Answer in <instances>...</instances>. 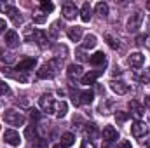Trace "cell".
Here are the masks:
<instances>
[{"label":"cell","instance_id":"obj_1","mask_svg":"<svg viewBox=\"0 0 150 148\" xmlns=\"http://www.w3.org/2000/svg\"><path fill=\"white\" fill-rule=\"evenodd\" d=\"M59 68H61V59L56 58V59H51L49 63H45L37 72V75H38V78H52V77H56Z\"/></svg>","mask_w":150,"mask_h":148},{"label":"cell","instance_id":"obj_2","mask_svg":"<svg viewBox=\"0 0 150 148\" xmlns=\"http://www.w3.org/2000/svg\"><path fill=\"white\" fill-rule=\"evenodd\" d=\"M4 120H5V124L18 127V125H23V124H25V115L18 110H5Z\"/></svg>","mask_w":150,"mask_h":148},{"label":"cell","instance_id":"obj_3","mask_svg":"<svg viewBox=\"0 0 150 148\" xmlns=\"http://www.w3.org/2000/svg\"><path fill=\"white\" fill-rule=\"evenodd\" d=\"M142 23H143V14L142 12H134L127 18V23H126V30L129 33H136L140 28H142Z\"/></svg>","mask_w":150,"mask_h":148},{"label":"cell","instance_id":"obj_4","mask_svg":"<svg viewBox=\"0 0 150 148\" xmlns=\"http://www.w3.org/2000/svg\"><path fill=\"white\" fill-rule=\"evenodd\" d=\"M4 141H5L7 145H11V147H19V143H21V136H19L18 131H14V129H7V131L4 132Z\"/></svg>","mask_w":150,"mask_h":148},{"label":"cell","instance_id":"obj_5","mask_svg":"<svg viewBox=\"0 0 150 148\" xmlns=\"http://www.w3.org/2000/svg\"><path fill=\"white\" fill-rule=\"evenodd\" d=\"M37 66V61L33 59V58H25L23 61H19L18 63V72H21V73H26V72H30V70H33Z\"/></svg>","mask_w":150,"mask_h":148},{"label":"cell","instance_id":"obj_6","mask_svg":"<svg viewBox=\"0 0 150 148\" xmlns=\"http://www.w3.org/2000/svg\"><path fill=\"white\" fill-rule=\"evenodd\" d=\"M0 11L5 12V14H9V18L14 19V23H19V21H21L19 11H18L16 7H12V5H9V4H0Z\"/></svg>","mask_w":150,"mask_h":148},{"label":"cell","instance_id":"obj_7","mask_svg":"<svg viewBox=\"0 0 150 148\" xmlns=\"http://www.w3.org/2000/svg\"><path fill=\"white\" fill-rule=\"evenodd\" d=\"M145 63V56L142 52H133L129 58H127V65L131 68H142V65Z\"/></svg>","mask_w":150,"mask_h":148},{"label":"cell","instance_id":"obj_8","mask_svg":"<svg viewBox=\"0 0 150 148\" xmlns=\"http://www.w3.org/2000/svg\"><path fill=\"white\" fill-rule=\"evenodd\" d=\"M145 132H147V125H145V122L136 120V122L131 125V134H133L134 138H142V136H145Z\"/></svg>","mask_w":150,"mask_h":148},{"label":"cell","instance_id":"obj_9","mask_svg":"<svg viewBox=\"0 0 150 148\" xmlns=\"http://www.w3.org/2000/svg\"><path fill=\"white\" fill-rule=\"evenodd\" d=\"M38 103H40V108H42L44 111H52L54 99H52V96H51V94H42V96H40V99H38Z\"/></svg>","mask_w":150,"mask_h":148},{"label":"cell","instance_id":"obj_10","mask_svg":"<svg viewBox=\"0 0 150 148\" xmlns=\"http://www.w3.org/2000/svg\"><path fill=\"white\" fill-rule=\"evenodd\" d=\"M5 45L11 47V49H14V47L19 45V35H18L14 30H11V32L5 33Z\"/></svg>","mask_w":150,"mask_h":148},{"label":"cell","instance_id":"obj_11","mask_svg":"<svg viewBox=\"0 0 150 148\" xmlns=\"http://www.w3.org/2000/svg\"><path fill=\"white\" fill-rule=\"evenodd\" d=\"M110 89H112L115 94H120V96L129 91L127 84H124V82H120V80H112V82H110Z\"/></svg>","mask_w":150,"mask_h":148},{"label":"cell","instance_id":"obj_12","mask_svg":"<svg viewBox=\"0 0 150 148\" xmlns=\"http://www.w3.org/2000/svg\"><path fill=\"white\" fill-rule=\"evenodd\" d=\"M77 14H79V11H77V7H75L74 4L68 2V4L63 5V18H65V19H68V21H70V19H75Z\"/></svg>","mask_w":150,"mask_h":148},{"label":"cell","instance_id":"obj_13","mask_svg":"<svg viewBox=\"0 0 150 148\" xmlns=\"http://www.w3.org/2000/svg\"><path fill=\"white\" fill-rule=\"evenodd\" d=\"M52 111H54V115H56L58 118H61V117L67 115V111H68V105H67L65 101H54Z\"/></svg>","mask_w":150,"mask_h":148},{"label":"cell","instance_id":"obj_14","mask_svg":"<svg viewBox=\"0 0 150 148\" xmlns=\"http://www.w3.org/2000/svg\"><path fill=\"white\" fill-rule=\"evenodd\" d=\"M103 140H107L108 143H110V141H115V140H119L117 129H115V127H112V125L103 127Z\"/></svg>","mask_w":150,"mask_h":148},{"label":"cell","instance_id":"obj_15","mask_svg":"<svg viewBox=\"0 0 150 148\" xmlns=\"http://www.w3.org/2000/svg\"><path fill=\"white\" fill-rule=\"evenodd\" d=\"M89 63H91V65H94V66L105 65V63H107V56H105V52H101V51L94 52V54L89 58Z\"/></svg>","mask_w":150,"mask_h":148},{"label":"cell","instance_id":"obj_16","mask_svg":"<svg viewBox=\"0 0 150 148\" xmlns=\"http://www.w3.org/2000/svg\"><path fill=\"white\" fill-rule=\"evenodd\" d=\"M129 108H131V115L136 118V120H140L142 117H143V108H142V105L138 103V101H129Z\"/></svg>","mask_w":150,"mask_h":148},{"label":"cell","instance_id":"obj_17","mask_svg":"<svg viewBox=\"0 0 150 148\" xmlns=\"http://www.w3.org/2000/svg\"><path fill=\"white\" fill-rule=\"evenodd\" d=\"M67 73H68L70 80H77L79 77H82V66L80 65H70L68 70H67Z\"/></svg>","mask_w":150,"mask_h":148},{"label":"cell","instance_id":"obj_18","mask_svg":"<svg viewBox=\"0 0 150 148\" xmlns=\"http://www.w3.org/2000/svg\"><path fill=\"white\" fill-rule=\"evenodd\" d=\"M93 98H94V92L89 89V91H82L80 94H79V105H89L91 101H93Z\"/></svg>","mask_w":150,"mask_h":148},{"label":"cell","instance_id":"obj_19","mask_svg":"<svg viewBox=\"0 0 150 148\" xmlns=\"http://www.w3.org/2000/svg\"><path fill=\"white\" fill-rule=\"evenodd\" d=\"M96 44H98V38H96V35L89 33V35H86V37H84L82 47H84V49H94V47H96Z\"/></svg>","mask_w":150,"mask_h":148},{"label":"cell","instance_id":"obj_20","mask_svg":"<svg viewBox=\"0 0 150 148\" xmlns=\"http://www.w3.org/2000/svg\"><path fill=\"white\" fill-rule=\"evenodd\" d=\"M68 38H70L72 42H79V40L82 38V28H80V26H72V28H68Z\"/></svg>","mask_w":150,"mask_h":148},{"label":"cell","instance_id":"obj_21","mask_svg":"<svg viewBox=\"0 0 150 148\" xmlns=\"http://www.w3.org/2000/svg\"><path fill=\"white\" fill-rule=\"evenodd\" d=\"M101 75V72H89V73L82 75V84H86V85H91V84H94L96 82V78Z\"/></svg>","mask_w":150,"mask_h":148},{"label":"cell","instance_id":"obj_22","mask_svg":"<svg viewBox=\"0 0 150 148\" xmlns=\"http://www.w3.org/2000/svg\"><path fill=\"white\" fill-rule=\"evenodd\" d=\"M74 141H75V136L72 134V132H65V134H61V145H63L65 148L72 147Z\"/></svg>","mask_w":150,"mask_h":148},{"label":"cell","instance_id":"obj_23","mask_svg":"<svg viewBox=\"0 0 150 148\" xmlns=\"http://www.w3.org/2000/svg\"><path fill=\"white\" fill-rule=\"evenodd\" d=\"M30 38H33V42H37L40 47H45V42H47V40H45V35H44L40 30H35V32H33V37H30Z\"/></svg>","mask_w":150,"mask_h":148},{"label":"cell","instance_id":"obj_24","mask_svg":"<svg viewBox=\"0 0 150 148\" xmlns=\"http://www.w3.org/2000/svg\"><path fill=\"white\" fill-rule=\"evenodd\" d=\"M96 14H98L100 18H107V16H108V5H107L105 2L96 4Z\"/></svg>","mask_w":150,"mask_h":148},{"label":"cell","instance_id":"obj_25","mask_svg":"<svg viewBox=\"0 0 150 148\" xmlns=\"http://www.w3.org/2000/svg\"><path fill=\"white\" fill-rule=\"evenodd\" d=\"M80 19L84 23H87L91 19V7H89V4H84L82 5V9H80Z\"/></svg>","mask_w":150,"mask_h":148},{"label":"cell","instance_id":"obj_26","mask_svg":"<svg viewBox=\"0 0 150 148\" xmlns=\"http://www.w3.org/2000/svg\"><path fill=\"white\" fill-rule=\"evenodd\" d=\"M86 136H89V138H96L98 136V129H96V125L93 122L86 124Z\"/></svg>","mask_w":150,"mask_h":148},{"label":"cell","instance_id":"obj_27","mask_svg":"<svg viewBox=\"0 0 150 148\" xmlns=\"http://www.w3.org/2000/svg\"><path fill=\"white\" fill-rule=\"evenodd\" d=\"M136 78H138L140 82H143V84H147V82H150V68H145L143 72L136 73Z\"/></svg>","mask_w":150,"mask_h":148},{"label":"cell","instance_id":"obj_28","mask_svg":"<svg viewBox=\"0 0 150 148\" xmlns=\"http://www.w3.org/2000/svg\"><path fill=\"white\" fill-rule=\"evenodd\" d=\"M105 40L108 42V45H110L112 49H120V44H119V38L112 37L110 33H108V35H105Z\"/></svg>","mask_w":150,"mask_h":148},{"label":"cell","instance_id":"obj_29","mask_svg":"<svg viewBox=\"0 0 150 148\" xmlns=\"http://www.w3.org/2000/svg\"><path fill=\"white\" fill-rule=\"evenodd\" d=\"M127 118H129V113H126V111H115L117 124H124V122H127Z\"/></svg>","mask_w":150,"mask_h":148},{"label":"cell","instance_id":"obj_30","mask_svg":"<svg viewBox=\"0 0 150 148\" xmlns=\"http://www.w3.org/2000/svg\"><path fill=\"white\" fill-rule=\"evenodd\" d=\"M40 9L44 11V14H47V12H52L54 11V4L52 2H40Z\"/></svg>","mask_w":150,"mask_h":148},{"label":"cell","instance_id":"obj_31","mask_svg":"<svg viewBox=\"0 0 150 148\" xmlns=\"http://www.w3.org/2000/svg\"><path fill=\"white\" fill-rule=\"evenodd\" d=\"M33 21L38 23V25H40V23H45V21H47V14H38V16L33 18Z\"/></svg>","mask_w":150,"mask_h":148},{"label":"cell","instance_id":"obj_32","mask_svg":"<svg viewBox=\"0 0 150 148\" xmlns=\"http://www.w3.org/2000/svg\"><path fill=\"white\" fill-rule=\"evenodd\" d=\"M49 33H51V37H58V23H54L52 26H51V30H49Z\"/></svg>","mask_w":150,"mask_h":148},{"label":"cell","instance_id":"obj_33","mask_svg":"<svg viewBox=\"0 0 150 148\" xmlns=\"http://www.w3.org/2000/svg\"><path fill=\"white\" fill-rule=\"evenodd\" d=\"M117 148H133V147H131V143H129L127 140H122V141H119Z\"/></svg>","mask_w":150,"mask_h":148},{"label":"cell","instance_id":"obj_34","mask_svg":"<svg viewBox=\"0 0 150 148\" xmlns=\"http://www.w3.org/2000/svg\"><path fill=\"white\" fill-rule=\"evenodd\" d=\"M2 59H4V63H5V65H9V63H12V61H14V54H5Z\"/></svg>","mask_w":150,"mask_h":148},{"label":"cell","instance_id":"obj_35","mask_svg":"<svg viewBox=\"0 0 150 148\" xmlns=\"http://www.w3.org/2000/svg\"><path fill=\"white\" fill-rule=\"evenodd\" d=\"M7 92H9V85L0 82V94H7Z\"/></svg>","mask_w":150,"mask_h":148},{"label":"cell","instance_id":"obj_36","mask_svg":"<svg viewBox=\"0 0 150 148\" xmlns=\"http://www.w3.org/2000/svg\"><path fill=\"white\" fill-rule=\"evenodd\" d=\"M80 148H96V147H94V143H91V141L84 140V141H82V145H80Z\"/></svg>","mask_w":150,"mask_h":148},{"label":"cell","instance_id":"obj_37","mask_svg":"<svg viewBox=\"0 0 150 148\" xmlns=\"http://www.w3.org/2000/svg\"><path fill=\"white\" fill-rule=\"evenodd\" d=\"M5 28H7L5 19H0V35H2V33H5Z\"/></svg>","mask_w":150,"mask_h":148},{"label":"cell","instance_id":"obj_38","mask_svg":"<svg viewBox=\"0 0 150 148\" xmlns=\"http://www.w3.org/2000/svg\"><path fill=\"white\" fill-rule=\"evenodd\" d=\"M30 117H32V120H38V117H40L38 115V110H32L30 111Z\"/></svg>","mask_w":150,"mask_h":148},{"label":"cell","instance_id":"obj_39","mask_svg":"<svg viewBox=\"0 0 150 148\" xmlns=\"http://www.w3.org/2000/svg\"><path fill=\"white\" fill-rule=\"evenodd\" d=\"M37 148H47V143H45L44 138H40V141L37 143Z\"/></svg>","mask_w":150,"mask_h":148},{"label":"cell","instance_id":"obj_40","mask_svg":"<svg viewBox=\"0 0 150 148\" xmlns=\"http://www.w3.org/2000/svg\"><path fill=\"white\" fill-rule=\"evenodd\" d=\"M32 132H35V131H33V127H28V129H26V132H25V134H26V138H32Z\"/></svg>","mask_w":150,"mask_h":148},{"label":"cell","instance_id":"obj_41","mask_svg":"<svg viewBox=\"0 0 150 148\" xmlns=\"http://www.w3.org/2000/svg\"><path fill=\"white\" fill-rule=\"evenodd\" d=\"M145 106L150 110V96H145Z\"/></svg>","mask_w":150,"mask_h":148},{"label":"cell","instance_id":"obj_42","mask_svg":"<svg viewBox=\"0 0 150 148\" xmlns=\"http://www.w3.org/2000/svg\"><path fill=\"white\" fill-rule=\"evenodd\" d=\"M145 45H147V47L150 49V33L147 35V38H145Z\"/></svg>","mask_w":150,"mask_h":148},{"label":"cell","instance_id":"obj_43","mask_svg":"<svg viewBox=\"0 0 150 148\" xmlns=\"http://www.w3.org/2000/svg\"><path fill=\"white\" fill-rule=\"evenodd\" d=\"M77 58H79V59H80V61H84V59H86V56H84V54H82V52H77Z\"/></svg>","mask_w":150,"mask_h":148},{"label":"cell","instance_id":"obj_44","mask_svg":"<svg viewBox=\"0 0 150 148\" xmlns=\"http://www.w3.org/2000/svg\"><path fill=\"white\" fill-rule=\"evenodd\" d=\"M147 9H149V11H150V0H149V2H147Z\"/></svg>","mask_w":150,"mask_h":148},{"label":"cell","instance_id":"obj_45","mask_svg":"<svg viewBox=\"0 0 150 148\" xmlns=\"http://www.w3.org/2000/svg\"><path fill=\"white\" fill-rule=\"evenodd\" d=\"M54 148H65V147H63V145H56Z\"/></svg>","mask_w":150,"mask_h":148},{"label":"cell","instance_id":"obj_46","mask_svg":"<svg viewBox=\"0 0 150 148\" xmlns=\"http://www.w3.org/2000/svg\"><path fill=\"white\" fill-rule=\"evenodd\" d=\"M0 56H2V52H0Z\"/></svg>","mask_w":150,"mask_h":148},{"label":"cell","instance_id":"obj_47","mask_svg":"<svg viewBox=\"0 0 150 148\" xmlns=\"http://www.w3.org/2000/svg\"><path fill=\"white\" fill-rule=\"evenodd\" d=\"M149 148H150V147H149Z\"/></svg>","mask_w":150,"mask_h":148}]
</instances>
